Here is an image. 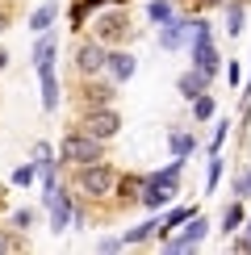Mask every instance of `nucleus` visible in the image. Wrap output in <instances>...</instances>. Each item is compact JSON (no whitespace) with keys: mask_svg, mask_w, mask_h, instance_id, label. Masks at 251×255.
I'll return each instance as SVG.
<instances>
[{"mask_svg":"<svg viewBox=\"0 0 251 255\" xmlns=\"http://www.w3.org/2000/svg\"><path fill=\"white\" fill-rule=\"evenodd\" d=\"M235 247H239V251H251V226H247V235H243V239H239V243H235Z\"/></svg>","mask_w":251,"mask_h":255,"instance_id":"cd10ccee","label":"nucleus"},{"mask_svg":"<svg viewBox=\"0 0 251 255\" xmlns=\"http://www.w3.org/2000/svg\"><path fill=\"white\" fill-rule=\"evenodd\" d=\"M105 63H109V50H105V42H80L76 46V71L80 76H101Z\"/></svg>","mask_w":251,"mask_h":255,"instance_id":"20e7f679","label":"nucleus"},{"mask_svg":"<svg viewBox=\"0 0 251 255\" xmlns=\"http://www.w3.org/2000/svg\"><path fill=\"white\" fill-rule=\"evenodd\" d=\"M218 4H226V0H197V8H218Z\"/></svg>","mask_w":251,"mask_h":255,"instance_id":"c85d7f7f","label":"nucleus"},{"mask_svg":"<svg viewBox=\"0 0 251 255\" xmlns=\"http://www.w3.org/2000/svg\"><path fill=\"white\" fill-rule=\"evenodd\" d=\"M80 130H84V134H92V138H101V142H109V138L122 130V118L113 113V105H105V109H84Z\"/></svg>","mask_w":251,"mask_h":255,"instance_id":"7ed1b4c3","label":"nucleus"},{"mask_svg":"<svg viewBox=\"0 0 251 255\" xmlns=\"http://www.w3.org/2000/svg\"><path fill=\"white\" fill-rule=\"evenodd\" d=\"M105 67H109L113 84H126V80L134 76V67H138V63H134L130 50H109V63H105Z\"/></svg>","mask_w":251,"mask_h":255,"instance_id":"6e6552de","label":"nucleus"},{"mask_svg":"<svg viewBox=\"0 0 251 255\" xmlns=\"http://www.w3.org/2000/svg\"><path fill=\"white\" fill-rule=\"evenodd\" d=\"M188 29H193V21H167V25H163V34H159V42H163V50H176V46H180V42H184V34H188Z\"/></svg>","mask_w":251,"mask_h":255,"instance_id":"9b49d317","label":"nucleus"},{"mask_svg":"<svg viewBox=\"0 0 251 255\" xmlns=\"http://www.w3.org/2000/svg\"><path fill=\"white\" fill-rule=\"evenodd\" d=\"M235 193H239V197H251V172H247V176H239V184H235Z\"/></svg>","mask_w":251,"mask_h":255,"instance_id":"a878e982","label":"nucleus"},{"mask_svg":"<svg viewBox=\"0 0 251 255\" xmlns=\"http://www.w3.org/2000/svg\"><path fill=\"white\" fill-rule=\"evenodd\" d=\"M113 84H84V109H105V105H113Z\"/></svg>","mask_w":251,"mask_h":255,"instance_id":"9d476101","label":"nucleus"},{"mask_svg":"<svg viewBox=\"0 0 251 255\" xmlns=\"http://www.w3.org/2000/svg\"><path fill=\"white\" fill-rule=\"evenodd\" d=\"M155 230H159V222H142V226H134L130 235H126V243H142V239H151Z\"/></svg>","mask_w":251,"mask_h":255,"instance_id":"6ab92c4d","label":"nucleus"},{"mask_svg":"<svg viewBox=\"0 0 251 255\" xmlns=\"http://www.w3.org/2000/svg\"><path fill=\"white\" fill-rule=\"evenodd\" d=\"M205 230H209V222L193 214V218H188V230H184L180 239H163V243H167V251H193L197 243L205 239Z\"/></svg>","mask_w":251,"mask_h":255,"instance_id":"423d86ee","label":"nucleus"},{"mask_svg":"<svg viewBox=\"0 0 251 255\" xmlns=\"http://www.w3.org/2000/svg\"><path fill=\"white\" fill-rule=\"evenodd\" d=\"M4 63H8V55H4V50H0V71H4Z\"/></svg>","mask_w":251,"mask_h":255,"instance_id":"2f4dec72","label":"nucleus"},{"mask_svg":"<svg viewBox=\"0 0 251 255\" xmlns=\"http://www.w3.org/2000/svg\"><path fill=\"white\" fill-rule=\"evenodd\" d=\"M76 188L88 197H109L113 188H118V172H113L105 159H97V163H84L80 176H76Z\"/></svg>","mask_w":251,"mask_h":255,"instance_id":"f03ea898","label":"nucleus"},{"mask_svg":"<svg viewBox=\"0 0 251 255\" xmlns=\"http://www.w3.org/2000/svg\"><path fill=\"white\" fill-rule=\"evenodd\" d=\"M243 113H251V84H247V97H243Z\"/></svg>","mask_w":251,"mask_h":255,"instance_id":"7c9ffc66","label":"nucleus"},{"mask_svg":"<svg viewBox=\"0 0 251 255\" xmlns=\"http://www.w3.org/2000/svg\"><path fill=\"white\" fill-rule=\"evenodd\" d=\"M146 17H151V21H159V25H163V21H172V4H163V0H151Z\"/></svg>","mask_w":251,"mask_h":255,"instance_id":"aec40b11","label":"nucleus"},{"mask_svg":"<svg viewBox=\"0 0 251 255\" xmlns=\"http://www.w3.org/2000/svg\"><path fill=\"white\" fill-rule=\"evenodd\" d=\"M97 159H105V142H101V138H92V134H84V130L67 134V138H63V146H59V163L84 167V163H97Z\"/></svg>","mask_w":251,"mask_h":255,"instance_id":"f257e3e1","label":"nucleus"},{"mask_svg":"<svg viewBox=\"0 0 251 255\" xmlns=\"http://www.w3.org/2000/svg\"><path fill=\"white\" fill-rule=\"evenodd\" d=\"M4 29H8V8L0 4V34H4Z\"/></svg>","mask_w":251,"mask_h":255,"instance_id":"c756f323","label":"nucleus"},{"mask_svg":"<svg viewBox=\"0 0 251 255\" xmlns=\"http://www.w3.org/2000/svg\"><path fill=\"white\" fill-rule=\"evenodd\" d=\"M239 226H243V205H230L226 214H222V230H226V235H235Z\"/></svg>","mask_w":251,"mask_h":255,"instance_id":"dca6fc26","label":"nucleus"},{"mask_svg":"<svg viewBox=\"0 0 251 255\" xmlns=\"http://www.w3.org/2000/svg\"><path fill=\"white\" fill-rule=\"evenodd\" d=\"M226 29H230V34H239V29H243V4H230V21H226Z\"/></svg>","mask_w":251,"mask_h":255,"instance_id":"5701e85b","label":"nucleus"},{"mask_svg":"<svg viewBox=\"0 0 251 255\" xmlns=\"http://www.w3.org/2000/svg\"><path fill=\"white\" fill-rule=\"evenodd\" d=\"M34 176H38V167H34V163H25V167H17V172H13V184L25 188V184H34Z\"/></svg>","mask_w":251,"mask_h":255,"instance_id":"4be33fe9","label":"nucleus"},{"mask_svg":"<svg viewBox=\"0 0 251 255\" xmlns=\"http://www.w3.org/2000/svg\"><path fill=\"white\" fill-rule=\"evenodd\" d=\"M50 63H55V38L46 34V38H42L38 46H34V67L42 71V67H50Z\"/></svg>","mask_w":251,"mask_h":255,"instance_id":"4468645a","label":"nucleus"},{"mask_svg":"<svg viewBox=\"0 0 251 255\" xmlns=\"http://www.w3.org/2000/svg\"><path fill=\"white\" fill-rule=\"evenodd\" d=\"M29 222H34V214H29V209H17V214H13V226H17V230H25Z\"/></svg>","mask_w":251,"mask_h":255,"instance_id":"b1692460","label":"nucleus"},{"mask_svg":"<svg viewBox=\"0 0 251 255\" xmlns=\"http://www.w3.org/2000/svg\"><path fill=\"white\" fill-rule=\"evenodd\" d=\"M34 167H38V176L55 167V159H50V146H46V142H38V146H34Z\"/></svg>","mask_w":251,"mask_h":255,"instance_id":"f3484780","label":"nucleus"},{"mask_svg":"<svg viewBox=\"0 0 251 255\" xmlns=\"http://www.w3.org/2000/svg\"><path fill=\"white\" fill-rule=\"evenodd\" d=\"M176 88H180L184 101H197V97L209 88V76H205L201 67H193V71H184V76H180V84H176Z\"/></svg>","mask_w":251,"mask_h":255,"instance_id":"1a4fd4ad","label":"nucleus"},{"mask_svg":"<svg viewBox=\"0 0 251 255\" xmlns=\"http://www.w3.org/2000/svg\"><path fill=\"white\" fill-rule=\"evenodd\" d=\"M193 214H197V209H188V205H180V209H172V214H167V218L159 222V230H155V235H163V239H167V235H172L176 226H184V222L193 218Z\"/></svg>","mask_w":251,"mask_h":255,"instance_id":"ddd939ff","label":"nucleus"},{"mask_svg":"<svg viewBox=\"0 0 251 255\" xmlns=\"http://www.w3.org/2000/svg\"><path fill=\"white\" fill-rule=\"evenodd\" d=\"M193 118H197V122H205V118H214V97H205V92H201V97L193 101Z\"/></svg>","mask_w":251,"mask_h":255,"instance_id":"a211bd4d","label":"nucleus"},{"mask_svg":"<svg viewBox=\"0 0 251 255\" xmlns=\"http://www.w3.org/2000/svg\"><path fill=\"white\" fill-rule=\"evenodd\" d=\"M218 176H222V159H218V155H214V163H209V180H205V184H209V188H214V184H218Z\"/></svg>","mask_w":251,"mask_h":255,"instance_id":"393cba45","label":"nucleus"},{"mask_svg":"<svg viewBox=\"0 0 251 255\" xmlns=\"http://www.w3.org/2000/svg\"><path fill=\"white\" fill-rule=\"evenodd\" d=\"M21 247V243L13 239V235H4V230H0V251H17Z\"/></svg>","mask_w":251,"mask_h":255,"instance_id":"bb28decb","label":"nucleus"},{"mask_svg":"<svg viewBox=\"0 0 251 255\" xmlns=\"http://www.w3.org/2000/svg\"><path fill=\"white\" fill-rule=\"evenodd\" d=\"M188 151H193V138H188V134H172V155L184 159Z\"/></svg>","mask_w":251,"mask_h":255,"instance_id":"412c9836","label":"nucleus"},{"mask_svg":"<svg viewBox=\"0 0 251 255\" xmlns=\"http://www.w3.org/2000/svg\"><path fill=\"white\" fill-rule=\"evenodd\" d=\"M38 76H42V105H46V109H55V105H59V84H55V67H42Z\"/></svg>","mask_w":251,"mask_h":255,"instance_id":"f8f14e48","label":"nucleus"},{"mask_svg":"<svg viewBox=\"0 0 251 255\" xmlns=\"http://www.w3.org/2000/svg\"><path fill=\"white\" fill-rule=\"evenodd\" d=\"M55 13H59V4H42L34 17H29V29H38V34H46L50 29V21H55Z\"/></svg>","mask_w":251,"mask_h":255,"instance_id":"2eb2a0df","label":"nucleus"},{"mask_svg":"<svg viewBox=\"0 0 251 255\" xmlns=\"http://www.w3.org/2000/svg\"><path fill=\"white\" fill-rule=\"evenodd\" d=\"M92 29H97V42H122L130 34V21H126V13H101L92 21Z\"/></svg>","mask_w":251,"mask_h":255,"instance_id":"39448f33","label":"nucleus"},{"mask_svg":"<svg viewBox=\"0 0 251 255\" xmlns=\"http://www.w3.org/2000/svg\"><path fill=\"white\" fill-rule=\"evenodd\" d=\"M46 201H50V230H67V218H71V197L63 193V188H55V193H46Z\"/></svg>","mask_w":251,"mask_h":255,"instance_id":"0eeeda50","label":"nucleus"}]
</instances>
